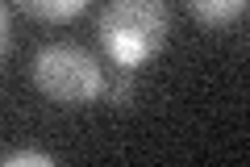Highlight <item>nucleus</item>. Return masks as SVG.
I'll use <instances>...</instances> for the list:
<instances>
[{
  "instance_id": "f257e3e1",
  "label": "nucleus",
  "mask_w": 250,
  "mask_h": 167,
  "mask_svg": "<svg viewBox=\"0 0 250 167\" xmlns=\"http://www.w3.org/2000/svg\"><path fill=\"white\" fill-rule=\"evenodd\" d=\"M96 34L104 54L117 67L134 71L142 63L159 59L171 34V9L167 0H104L96 17Z\"/></svg>"
},
{
  "instance_id": "f03ea898",
  "label": "nucleus",
  "mask_w": 250,
  "mask_h": 167,
  "mask_svg": "<svg viewBox=\"0 0 250 167\" xmlns=\"http://www.w3.org/2000/svg\"><path fill=\"white\" fill-rule=\"evenodd\" d=\"M34 88L59 109H83L104 96L108 79L96 54L80 42H50L34 54Z\"/></svg>"
},
{
  "instance_id": "7ed1b4c3",
  "label": "nucleus",
  "mask_w": 250,
  "mask_h": 167,
  "mask_svg": "<svg viewBox=\"0 0 250 167\" xmlns=\"http://www.w3.org/2000/svg\"><path fill=\"white\" fill-rule=\"evenodd\" d=\"M17 9L29 13L34 21H50V25H59V21L80 17V13L88 9V0H17Z\"/></svg>"
},
{
  "instance_id": "20e7f679",
  "label": "nucleus",
  "mask_w": 250,
  "mask_h": 167,
  "mask_svg": "<svg viewBox=\"0 0 250 167\" xmlns=\"http://www.w3.org/2000/svg\"><path fill=\"white\" fill-rule=\"evenodd\" d=\"M246 4H250V0H188L192 17L205 21V25H213V29H221V25H229V21H238L242 13H246Z\"/></svg>"
},
{
  "instance_id": "39448f33",
  "label": "nucleus",
  "mask_w": 250,
  "mask_h": 167,
  "mask_svg": "<svg viewBox=\"0 0 250 167\" xmlns=\"http://www.w3.org/2000/svg\"><path fill=\"white\" fill-rule=\"evenodd\" d=\"M104 96H108V105H113V109H125L129 100H134V75L121 67V75H117L113 84L104 88Z\"/></svg>"
},
{
  "instance_id": "423d86ee",
  "label": "nucleus",
  "mask_w": 250,
  "mask_h": 167,
  "mask_svg": "<svg viewBox=\"0 0 250 167\" xmlns=\"http://www.w3.org/2000/svg\"><path fill=\"white\" fill-rule=\"evenodd\" d=\"M0 50L13 54V4L0 9Z\"/></svg>"
},
{
  "instance_id": "0eeeda50",
  "label": "nucleus",
  "mask_w": 250,
  "mask_h": 167,
  "mask_svg": "<svg viewBox=\"0 0 250 167\" xmlns=\"http://www.w3.org/2000/svg\"><path fill=\"white\" fill-rule=\"evenodd\" d=\"M4 163H9V167H17V163H42V167H50L54 159L50 155H38V150H17V155H4Z\"/></svg>"
}]
</instances>
